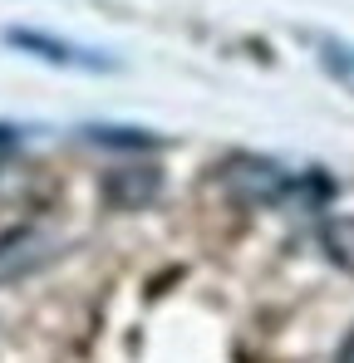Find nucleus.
<instances>
[{
    "instance_id": "obj_1",
    "label": "nucleus",
    "mask_w": 354,
    "mask_h": 363,
    "mask_svg": "<svg viewBox=\"0 0 354 363\" xmlns=\"http://www.w3.org/2000/svg\"><path fill=\"white\" fill-rule=\"evenodd\" d=\"M222 191L232 196L236 206L266 211V206H281V201H325L330 196V182L300 177L286 162L261 157V152H236V157L222 162Z\"/></svg>"
},
{
    "instance_id": "obj_2",
    "label": "nucleus",
    "mask_w": 354,
    "mask_h": 363,
    "mask_svg": "<svg viewBox=\"0 0 354 363\" xmlns=\"http://www.w3.org/2000/svg\"><path fill=\"white\" fill-rule=\"evenodd\" d=\"M5 45L20 50V55H30V60L55 64V69H79V74H114L118 69L114 55L89 50V45H74V40H59L50 30H25V25H15V30H5Z\"/></svg>"
},
{
    "instance_id": "obj_3",
    "label": "nucleus",
    "mask_w": 354,
    "mask_h": 363,
    "mask_svg": "<svg viewBox=\"0 0 354 363\" xmlns=\"http://www.w3.org/2000/svg\"><path fill=\"white\" fill-rule=\"evenodd\" d=\"M50 255H55V241L40 226H10V231H0V285L30 280Z\"/></svg>"
},
{
    "instance_id": "obj_4",
    "label": "nucleus",
    "mask_w": 354,
    "mask_h": 363,
    "mask_svg": "<svg viewBox=\"0 0 354 363\" xmlns=\"http://www.w3.org/2000/svg\"><path fill=\"white\" fill-rule=\"evenodd\" d=\"M158 186H163L158 167H123V172H114V177L104 182L109 201H118V206H143Z\"/></svg>"
},
{
    "instance_id": "obj_5",
    "label": "nucleus",
    "mask_w": 354,
    "mask_h": 363,
    "mask_svg": "<svg viewBox=\"0 0 354 363\" xmlns=\"http://www.w3.org/2000/svg\"><path fill=\"white\" fill-rule=\"evenodd\" d=\"M320 250L330 265L354 275V216H325L320 221Z\"/></svg>"
},
{
    "instance_id": "obj_6",
    "label": "nucleus",
    "mask_w": 354,
    "mask_h": 363,
    "mask_svg": "<svg viewBox=\"0 0 354 363\" xmlns=\"http://www.w3.org/2000/svg\"><path fill=\"white\" fill-rule=\"evenodd\" d=\"M315 50H320V64L340 79V84H350L354 89V45H345V40H315Z\"/></svg>"
},
{
    "instance_id": "obj_7",
    "label": "nucleus",
    "mask_w": 354,
    "mask_h": 363,
    "mask_svg": "<svg viewBox=\"0 0 354 363\" xmlns=\"http://www.w3.org/2000/svg\"><path fill=\"white\" fill-rule=\"evenodd\" d=\"M84 133L94 143H109V147H158V138L143 128H84Z\"/></svg>"
},
{
    "instance_id": "obj_8",
    "label": "nucleus",
    "mask_w": 354,
    "mask_h": 363,
    "mask_svg": "<svg viewBox=\"0 0 354 363\" xmlns=\"http://www.w3.org/2000/svg\"><path fill=\"white\" fill-rule=\"evenodd\" d=\"M335 363H354V329L345 334V344H340V354H335Z\"/></svg>"
}]
</instances>
